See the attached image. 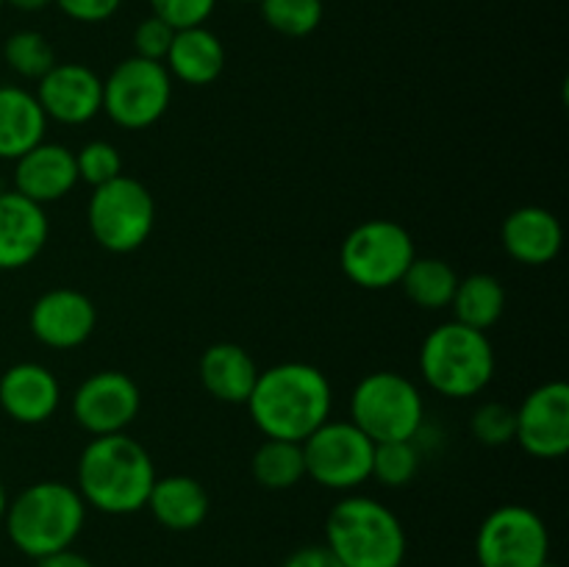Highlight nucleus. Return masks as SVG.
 Listing matches in <instances>:
<instances>
[{
  "instance_id": "obj_1",
  "label": "nucleus",
  "mask_w": 569,
  "mask_h": 567,
  "mask_svg": "<svg viewBox=\"0 0 569 567\" xmlns=\"http://www.w3.org/2000/svg\"><path fill=\"white\" fill-rule=\"evenodd\" d=\"M244 406L267 439L303 442L311 431L331 420L333 389L320 367L281 361L259 372Z\"/></svg>"
},
{
  "instance_id": "obj_2",
  "label": "nucleus",
  "mask_w": 569,
  "mask_h": 567,
  "mask_svg": "<svg viewBox=\"0 0 569 567\" xmlns=\"http://www.w3.org/2000/svg\"><path fill=\"white\" fill-rule=\"evenodd\" d=\"M78 493L103 515L142 511L156 481V467L139 439L122 434L92 437L78 456Z\"/></svg>"
},
{
  "instance_id": "obj_3",
  "label": "nucleus",
  "mask_w": 569,
  "mask_h": 567,
  "mask_svg": "<svg viewBox=\"0 0 569 567\" xmlns=\"http://www.w3.org/2000/svg\"><path fill=\"white\" fill-rule=\"evenodd\" d=\"M6 534L20 554L31 559L72 548L87 523L81 493L61 481H37L6 506Z\"/></svg>"
},
{
  "instance_id": "obj_4",
  "label": "nucleus",
  "mask_w": 569,
  "mask_h": 567,
  "mask_svg": "<svg viewBox=\"0 0 569 567\" xmlns=\"http://www.w3.org/2000/svg\"><path fill=\"white\" fill-rule=\"evenodd\" d=\"M326 548L342 567H400L406 531L389 506L367 495H348L326 517Z\"/></svg>"
},
{
  "instance_id": "obj_5",
  "label": "nucleus",
  "mask_w": 569,
  "mask_h": 567,
  "mask_svg": "<svg viewBox=\"0 0 569 567\" xmlns=\"http://www.w3.org/2000/svg\"><path fill=\"white\" fill-rule=\"evenodd\" d=\"M420 372L442 398H476L495 376V350L487 331L456 320L437 326L422 339Z\"/></svg>"
},
{
  "instance_id": "obj_6",
  "label": "nucleus",
  "mask_w": 569,
  "mask_h": 567,
  "mask_svg": "<svg viewBox=\"0 0 569 567\" xmlns=\"http://www.w3.org/2000/svg\"><path fill=\"white\" fill-rule=\"evenodd\" d=\"M426 404L403 372L378 370L361 378L350 395V422L372 442H403L420 434Z\"/></svg>"
},
{
  "instance_id": "obj_7",
  "label": "nucleus",
  "mask_w": 569,
  "mask_h": 567,
  "mask_svg": "<svg viewBox=\"0 0 569 567\" xmlns=\"http://www.w3.org/2000/svg\"><path fill=\"white\" fill-rule=\"evenodd\" d=\"M89 233L109 253H133L150 239L156 226V200L137 178L122 172L92 189L87 206Z\"/></svg>"
},
{
  "instance_id": "obj_8",
  "label": "nucleus",
  "mask_w": 569,
  "mask_h": 567,
  "mask_svg": "<svg viewBox=\"0 0 569 567\" xmlns=\"http://www.w3.org/2000/svg\"><path fill=\"white\" fill-rule=\"evenodd\" d=\"M415 256L411 233L400 222L378 217L361 222L345 237L339 248V267L356 287L381 292L400 284Z\"/></svg>"
},
{
  "instance_id": "obj_9",
  "label": "nucleus",
  "mask_w": 569,
  "mask_h": 567,
  "mask_svg": "<svg viewBox=\"0 0 569 567\" xmlns=\"http://www.w3.org/2000/svg\"><path fill=\"white\" fill-rule=\"evenodd\" d=\"M172 78L164 61L142 56L120 61L103 81V111L111 122L128 131L156 126L170 109Z\"/></svg>"
},
{
  "instance_id": "obj_10",
  "label": "nucleus",
  "mask_w": 569,
  "mask_h": 567,
  "mask_svg": "<svg viewBox=\"0 0 569 567\" xmlns=\"http://www.w3.org/2000/svg\"><path fill=\"white\" fill-rule=\"evenodd\" d=\"M300 445L306 476L320 487L350 493L370 478L376 442L350 420H326Z\"/></svg>"
},
{
  "instance_id": "obj_11",
  "label": "nucleus",
  "mask_w": 569,
  "mask_h": 567,
  "mask_svg": "<svg viewBox=\"0 0 569 567\" xmlns=\"http://www.w3.org/2000/svg\"><path fill=\"white\" fill-rule=\"evenodd\" d=\"M476 559L478 567H542L550 559L548 526L528 506H498L478 528Z\"/></svg>"
},
{
  "instance_id": "obj_12",
  "label": "nucleus",
  "mask_w": 569,
  "mask_h": 567,
  "mask_svg": "<svg viewBox=\"0 0 569 567\" xmlns=\"http://www.w3.org/2000/svg\"><path fill=\"white\" fill-rule=\"evenodd\" d=\"M142 409L137 381L120 370L92 372L72 392V420L92 437L122 434Z\"/></svg>"
},
{
  "instance_id": "obj_13",
  "label": "nucleus",
  "mask_w": 569,
  "mask_h": 567,
  "mask_svg": "<svg viewBox=\"0 0 569 567\" xmlns=\"http://www.w3.org/2000/svg\"><path fill=\"white\" fill-rule=\"evenodd\" d=\"M515 442L537 459H559L569 450V387L548 381L517 409Z\"/></svg>"
},
{
  "instance_id": "obj_14",
  "label": "nucleus",
  "mask_w": 569,
  "mask_h": 567,
  "mask_svg": "<svg viewBox=\"0 0 569 567\" xmlns=\"http://www.w3.org/2000/svg\"><path fill=\"white\" fill-rule=\"evenodd\" d=\"M37 100L48 120L83 126L103 111V81L87 64L56 61L37 83Z\"/></svg>"
},
{
  "instance_id": "obj_15",
  "label": "nucleus",
  "mask_w": 569,
  "mask_h": 567,
  "mask_svg": "<svg viewBox=\"0 0 569 567\" xmlns=\"http://www.w3.org/2000/svg\"><path fill=\"white\" fill-rule=\"evenodd\" d=\"M98 326V309L81 289H48L33 300L28 311V328L37 342L56 350H70L87 342Z\"/></svg>"
},
{
  "instance_id": "obj_16",
  "label": "nucleus",
  "mask_w": 569,
  "mask_h": 567,
  "mask_svg": "<svg viewBox=\"0 0 569 567\" xmlns=\"http://www.w3.org/2000/svg\"><path fill=\"white\" fill-rule=\"evenodd\" d=\"M50 237L44 206L26 195L0 192V270H22L39 259Z\"/></svg>"
},
{
  "instance_id": "obj_17",
  "label": "nucleus",
  "mask_w": 569,
  "mask_h": 567,
  "mask_svg": "<svg viewBox=\"0 0 569 567\" xmlns=\"http://www.w3.org/2000/svg\"><path fill=\"white\" fill-rule=\"evenodd\" d=\"M61 404V384L37 361L11 365L0 376V409L22 426H39L56 415Z\"/></svg>"
},
{
  "instance_id": "obj_18",
  "label": "nucleus",
  "mask_w": 569,
  "mask_h": 567,
  "mask_svg": "<svg viewBox=\"0 0 569 567\" xmlns=\"http://www.w3.org/2000/svg\"><path fill=\"white\" fill-rule=\"evenodd\" d=\"M78 183L76 153L67 145L39 142L14 161V192L44 206L61 200Z\"/></svg>"
},
{
  "instance_id": "obj_19",
  "label": "nucleus",
  "mask_w": 569,
  "mask_h": 567,
  "mask_svg": "<svg viewBox=\"0 0 569 567\" xmlns=\"http://www.w3.org/2000/svg\"><path fill=\"white\" fill-rule=\"evenodd\" d=\"M500 242L506 253L520 265L542 267L559 256L565 231H561L559 217L545 206H520L503 220Z\"/></svg>"
},
{
  "instance_id": "obj_20",
  "label": "nucleus",
  "mask_w": 569,
  "mask_h": 567,
  "mask_svg": "<svg viewBox=\"0 0 569 567\" xmlns=\"http://www.w3.org/2000/svg\"><path fill=\"white\" fill-rule=\"evenodd\" d=\"M259 372L253 356L237 342H214L200 356V384L222 404H248Z\"/></svg>"
},
{
  "instance_id": "obj_21",
  "label": "nucleus",
  "mask_w": 569,
  "mask_h": 567,
  "mask_svg": "<svg viewBox=\"0 0 569 567\" xmlns=\"http://www.w3.org/2000/svg\"><path fill=\"white\" fill-rule=\"evenodd\" d=\"M164 67L170 78H178L181 83L209 87L226 70V48H222L220 37L206 26L181 28L172 37Z\"/></svg>"
},
{
  "instance_id": "obj_22",
  "label": "nucleus",
  "mask_w": 569,
  "mask_h": 567,
  "mask_svg": "<svg viewBox=\"0 0 569 567\" xmlns=\"http://www.w3.org/2000/svg\"><path fill=\"white\" fill-rule=\"evenodd\" d=\"M48 117L37 94L22 87H0V159L17 161L22 153L44 142Z\"/></svg>"
},
{
  "instance_id": "obj_23",
  "label": "nucleus",
  "mask_w": 569,
  "mask_h": 567,
  "mask_svg": "<svg viewBox=\"0 0 569 567\" xmlns=\"http://www.w3.org/2000/svg\"><path fill=\"white\" fill-rule=\"evenodd\" d=\"M144 506L159 526L170 531H192L209 517V493L192 476H156Z\"/></svg>"
},
{
  "instance_id": "obj_24",
  "label": "nucleus",
  "mask_w": 569,
  "mask_h": 567,
  "mask_svg": "<svg viewBox=\"0 0 569 567\" xmlns=\"http://www.w3.org/2000/svg\"><path fill=\"white\" fill-rule=\"evenodd\" d=\"M456 322L461 326L487 331L503 317L506 311V289L492 272H472V276L459 278L453 300H450Z\"/></svg>"
},
{
  "instance_id": "obj_25",
  "label": "nucleus",
  "mask_w": 569,
  "mask_h": 567,
  "mask_svg": "<svg viewBox=\"0 0 569 567\" xmlns=\"http://www.w3.org/2000/svg\"><path fill=\"white\" fill-rule=\"evenodd\" d=\"M406 298L417 304L426 311H437L450 306L456 287H459V276L453 267L445 259H433V256H415L409 270L400 278Z\"/></svg>"
},
{
  "instance_id": "obj_26",
  "label": "nucleus",
  "mask_w": 569,
  "mask_h": 567,
  "mask_svg": "<svg viewBox=\"0 0 569 567\" xmlns=\"http://www.w3.org/2000/svg\"><path fill=\"white\" fill-rule=\"evenodd\" d=\"M250 472L264 489H292L306 478L303 445L289 439H264L253 450Z\"/></svg>"
},
{
  "instance_id": "obj_27",
  "label": "nucleus",
  "mask_w": 569,
  "mask_h": 567,
  "mask_svg": "<svg viewBox=\"0 0 569 567\" xmlns=\"http://www.w3.org/2000/svg\"><path fill=\"white\" fill-rule=\"evenodd\" d=\"M261 17L272 31L303 39L320 28L326 6L322 0H259Z\"/></svg>"
},
{
  "instance_id": "obj_28",
  "label": "nucleus",
  "mask_w": 569,
  "mask_h": 567,
  "mask_svg": "<svg viewBox=\"0 0 569 567\" xmlns=\"http://www.w3.org/2000/svg\"><path fill=\"white\" fill-rule=\"evenodd\" d=\"M3 59L9 70H14L20 78H31V81H39L56 64L53 44L39 31L11 33L3 44Z\"/></svg>"
},
{
  "instance_id": "obj_29",
  "label": "nucleus",
  "mask_w": 569,
  "mask_h": 567,
  "mask_svg": "<svg viewBox=\"0 0 569 567\" xmlns=\"http://www.w3.org/2000/svg\"><path fill=\"white\" fill-rule=\"evenodd\" d=\"M417 470H420V454H417L411 439H403V442H376L370 478H376L378 484L392 489L406 487V484L415 481Z\"/></svg>"
},
{
  "instance_id": "obj_30",
  "label": "nucleus",
  "mask_w": 569,
  "mask_h": 567,
  "mask_svg": "<svg viewBox=\"0 0 569 567\" xmlns=\"http://www.w3.org/2000/svg\"><path fill=\"white\" fill-rule=\"evenodd\" d=\"M472 437L487 448H500V445L515 442L517 434V409L500 400H489L476 409L470 420Z\"/></svg>"
},
{
  "instance_id": "obj_31",
  "label": "nucleus",
  "mask_w": 569,
  "mask_h": 567,
  "mask_svg": "<svg viewBox=\"0 0 569 567\" xmlns=\"http://www.w3.org/2000/svg\"><path fill=\"white\" fill-rule=\"evenodd\" d=\"M76 167L78 181H87L94 189L122 176V156L106 139H92L76 153Z\"/></svg>"
},
{
  "instance_id": "obj_32",
  "label": "nucleus",
  "mask_w": 569,
  "mask_h": 567,
  "mask_svg": "<svg viewBox=\"0 0 569 567\" xmlns=\"http://www.w3.org/2000/svg\"><path fill=\"white\" fill-rule=\"evenodd\" d=\"M150 9L167 26L181 31V28L206 26L217 9V0H150Z\"/></svg>"
},
{
  "instance_id": "obj_33",
  "label": "nucleus",
  "mask_w": 569,
  "mask_h": 567,
  "mask_svg": "<svg viewBox=\"0 0 569 567\" xmlns=\"http://www.w3.org/2000/svg\"><path fill=\"white\" fill-rule=\"evenodd\" d=\"M172 37H176V28L167 26L164 20H159L156 14L144 17L142 22L133 31V48H137V56L150 61H164L167 50H170Z\"/></svg>"
},
{
  "instance_id": "obj_34",
  "label": "nucleus",
  "mask_w": 569,
  "mask_h": 567,
  "mask_svg": "<svg viewBox=\"0 0 569 567\" xmlns=\"http://www.w3.org/2000/svg\"><path fill=\"white\" fill-rule=\"evenodd\" d=\"M70 20L83 22V26H94V22H106L109 17L117 14L122 0H53Z\"/></svg>"
},
{
  "instance_id": "obj_35",
  "label": "nucleus",
  "mask_w": 569,
  "mask_h": 567,
  "mask_svg": "<svg viewBox=\"0 0 569 567\" xmlns=\"http://www.w3.org/2000/svg\"><path fill=\"white\" fill-rule=\"evenodd\" d=\"M281 567H342V561L326 548V545H306L289 554L281 561Z\"/></svg>"
},
{
  "instance_id": "obj_36",
  "label": "nucleus",
  "mask_w": 569,
  "mask_h": 567,
  "mask_svg": "<svg viewBox=\"0 0 569 567\" xmlns=\"http://www.w3.org/2000/svg\"><path fill=\"white\" fill-rule=\"evenodd\" d=\"M33 561H37V567H94L87 556L78 554V550L72 548L56 550V554H48L42 556V559H33Z\"/></svg>"
},
{
  "instance_id": "obj_37",
  "label": "nucleus",
  "mask_w": 569,
  "mask_h": 567,
  "mask_svg": "<svg viewBox=\"0 0 569 567\" xmlns=\"http://www.w3.org/2000/svg\"><path fill=\"white\" fill-rule=\"evenodd\" d=\"M3 3L14 6V9L20 11H42L48 9V6H53V0H3Z\"/></svg>"
},
{
  "instance_id": "obj_38",
  "label": "nucleus",
  "mask_w": 569,
  "mask_h": 567,
  "mask_svg": "<svg viewBox=\"0 0 569 567\" xmlns=\"http://www.w3.org/2000/svg\"><path fill=\"white\" fill-rule=\"evenodd\" d=\"M6 506H9V495H6V487H3V481H0V523H3Z\"/></svg>"
},
{
  "instance_id": "obj_39",
  "label": "nucleus",
  "mask_w": 569,
  "mask_h": 567,
  "mask_svg": "<svg viewBox=\"0 0 569 567\" xmlns=\"http://www.w3.org/2000/svg\"><path fill=\"white\" fill-rule=\"evenodd\" d=\"M542 567H561V565H556V561H550V559H548V561H545Z\"/></svg>"
},
{
  "instance_id": "obj_40",
  "label": "nucleus",
  "mask_w": 569,
  "mask_h": 567,
  "mask_svg": "<svg viewBox=\"0 0 569 567\" xmlns=\"http://www.w3.org/2000/svg\"><path fill=\"white\" fill-rule=\"evenodd\" d=\"M242 3H259V0H242Z\"/></svg>"
},
{
  "instance_id": "obj_41",
  "label": "nucleus",
  "mask_w": 569,
  "mask_h": 567,
  "mask_svg": "<svg viewBox=\"0 0 569 567\" xmlns=\"http://www.w3.org/2000/svg\"><path fill=\"white\" fill-rule=\"evenodd\" d=\"M0 6H3V0H0Z\"/></svg>"
}]
</instances>
